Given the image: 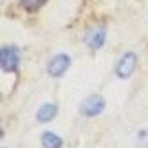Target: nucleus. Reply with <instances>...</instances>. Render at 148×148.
I'll return each instance as SVG.
<instances>
[{
  "label": "nucleus",
  "mask_w": 148,
  "mask_h": 148,
  "mask_svg": "<svg viewBox=\"0 0 148 148\" xmlns=\"http://www.w3.org/2000/svg\"><path fill=\"white\" fill-rule=\"evenodd\" d=\"M0 64L4 71H14L20 64V50L16 47H4L0 50Z\"/></svg>",
  "instance_id": "f257e3e1"
},
{
  "label": "nucleus",
  "mask_w": 148,
  "mask_h": 148,
  "mask_svg": "<svg viewBox=\"0 0 148 148\" xmlns=\"http://www.w3.org/2000/svg\"><path fill=\"white\" fill-rule=\"evenodd\" d=\"M103 109H105V100L100 95H91V97H88L80 105V112L86 116V118H93V116L100 114Z\"/></svg>",
  "instance_id": "f03ea898"
},
{
  "label": "nucleus",
  "mask_w": 148,
  "mask_h": 148,
  "mask_svg": "<svg viewBox=\"0 0 148 148\" xmlns=\"http://www.w3.org/2000/svg\"><path fill=\"white\" fill-rule=\"evenodd\" d=\"M136 64H137V56L134 52H127V54L121 56V59L116 64V75L120 79H129L136 70Z\"/></svg>",
  "instance_id": "7ed1b4c3"
},
{
  "label": "nucleus",
  "mask_w": 148,
  "mask_h": 148,
  "mask_svg": "<svg viewBox=\"0 0 148 148\" xmlns=\"http://www.w3.org/2000/svg\"><path fill=\"white\" fill-rule=\"evenodd\" d=\"M68 66H70V57L66 54H59L48 62L47 71H48L50 77H61L62 73L68 70Z\"/></svg>",
  "instance_id": "20e7f679"
},
{
  "label": "nucleus",
  "mask_w": 148,
  "mask_h": 148,
  "mask_svg": "<svg viewBox=\"0 0 148 148\" xmlns=\"http://www.w3.org/2000/svg\"><path fill=\"white\" fill-rule=\"evenodd\" d=\"M103 41H105V30L103 29H95V30H91V32L86 36V43L93 50H98L103 45Z\"/></svg>",
  "instance_id": "39448f33"
},
{
  "label": "nucleus",
  "mask_w": 148,
  "mask_h": 148,
  "mask_svg": "<svg viewBox=\"0 0 148 148\" xmlns=\"http://www.w3.org/2000/svg\"><path fill=\"white\" fill-rule=\"evenodd\" d=\"M56 112H57L56 103H45V105H41L39 111H38V121L47 123V121H50L56 116Z\"/></svg>",
  "instance_id": "423d86ee"
},
{
  "label": "nucleus",
  "mask_w": 148,
  "mask_h": 148,
  "mask_svg": "<svg viewBox=\"0 0 148 148\" xmlns=\"http://www.w3.org/2000/svg\"><path fill=\"white\" fill-rule=\"evenodd\" d=\"M41 145L45 148H61L62 146V139L59 136H56L54 132H45L41 136Z\"/></svg>",
  "instance_id": "0eeeda50"
},
{
  "label": "nucleus",
  "mask_w": 148,
  "mask_h": 148,
  "mask_svg": "<svg viewBox=\"0 0 148 148\" xmlns=\"http://www.w3.org/2000/svg\"><path fill=\"white\" fill-rule=\"evenodd\" d=\"M134 141H136V146H137V148H148V130H146V129L137 130Z\"/></svg>",
  "instance_id": "6e6552de"
},
{
  "label": "nucleus",
  "mask_w": 148,
  "mask_h": 148,
  "mask_svg": "<svg viewBox=\"0 0 148 148\" xmlns=\"http://www.w3.org/2000/svg\"><path fill=\"white\" fill-rule=\"evenodd\" d=\"M20 2H22V5L27 7V9H38L39 5H43L47 0H20Z\"/></svg>",
  "instance_id": "1a4fd4ad"
}]
</instances>
